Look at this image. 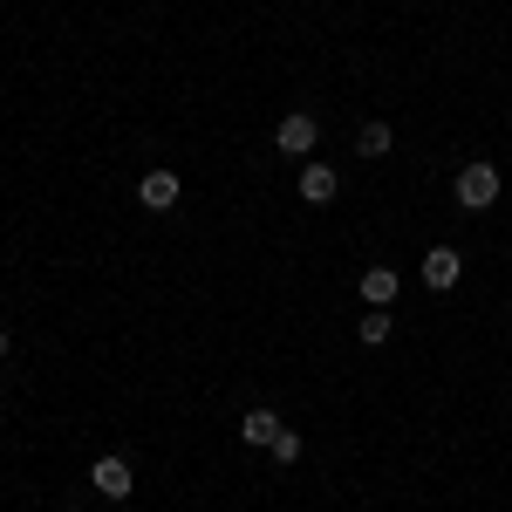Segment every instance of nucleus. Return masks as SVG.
I'll return each instance as SVG.
<instances>
[{
  "mask_svg": "<svg viewBox=\"0 0 512 512\" xmlns=\"http://www.w3.org/2000/svg\"><path fill=\"white\" fill-rule=\"evenodd\" d=\"M458 205H465V212H492V205H499V164H465V171H458Z\"/></svg>",
  "mask_w": 512,
  "mask_h": 512,
  "instance_id": "obj_1",
  "label": "nucleus"
},
{
  "mask_svg": "<svg viewBox=\"0 0 512 512\" xmlns=\"http://www.w3.org/2000/svg\"><path fill=\"white\" fill-rule=\"evenodd\" d=\"M274 144L287 151V158H308L321 144V123L308 117V110H294V117H280V130H274Z\"/></svg>",
  "mask_w": 512,
  "mask_h": 512,
  "instance_id": "obj_2",
  "label": "nucleus"
},
{
  "mask_svg": "<svg viewBox=\"0 0 512 512\" xmlns=\"http://www.w3.org/2000/svg\"><path fill=\"white\" fill-rule=\"evenodd\" d=\"M458 274H465L458 246H431V253H424V287H437V294H451V287H458Z\"/></svg>",
  "mask_w": 512,
  "mask_h": 512,
  "instance_id": "obj_3",
  "label": "nucleus"
},
{
  "mask_svg": "<svg viewBox=\"0 0 512 512\" xmlns=\"http://www.w3.org/2000/svg\"><path fill=\"white\" fill-rule=\"evenodd\" d=\"M89 485H96L103 499H130V458H96V465H89Z\"/></svg>",
  "mask_w": 512,
  "mask_h": 512,
  "instance_id": "obj_4",
  "label": "nucleus"
},
{
  "mask_svg": "<svg viewBox=\"0 0 512 512\" xmlns=\"http://www.w3.org/2000/svg\"><path fill=\"white\" fill-rule=\"evenodd\" d=\"M287 431V424H280L274 410H267V403H260V410H246V417H239V437H246V444H274V437Z\"/></svg>",
  "mask_w": 512,
  "mask_h": 512,
  "instance_id": "obj_5",
  "label": "nucleus"
},
{
  "mask_svg": "<svg viewBox=\"0 0 512 512\" xmlns=\"http://www.w3.org/2000/svg\"><path fill=\"white\" fill-rule=\"evenodd\" d=\"M137 198H144L151 212H171V205H178V178H171V171H151V178L137 185Z\"/></svg>",
  "mask_w": 512,
  "mask_h": 512,
  "instance_id": "obj_6",
  "label": "nucleus"
},
{
  "mask_svg": "<svg viewBox=\"0 0 512 512\" xmlns=\"http://www.w3.org/2000/svg\"><path fill=\"white\" fill-rule=\"evenodd\" d=\"M362 301H369V308H390L396 301V274L390 267H369V274H362Z\"/></svg>",
  "mask_w": 512,
  "mask_h": 512,
  "instance_id": "obj_7",
  "label": "nucleus"
},
{
  "mask_svg": "<svg viewBox=\"0 0 512 512\" xmlns=\"http://www.w3.org/2000/svg\"><path fill=\"white\" fill-rule=\"evenodd\" d=\"M301 198H308V205H328V198H335V171H328V164H308V171H301Z\"/></svg>",
  "mask_w": 512,
  "mask_h": 512,
  "instance_id": "obj_8",
  "label": "nucleus"
},
{
  "mask_svg": "<svg viewBox=\"0 0 512 512\" xmlns=\"http://www.w3.org/2000/svg\"><path fill=\"white\" fill-rule=\"evenodd\" d=\"M355 158H390V123H362V137H355Z\"/></svg>",
  "mask_w": 512,
  "mask_h": 512,
  "instance_id": "obj_9",
  "label": "nucleus"
},
{
  "mask_svg": "<svg viewBox=\"0 0 512 512\" xmlns=\"http://www.w3.org/2000/svg\"><path fill=\"white\" fill-rule=\"evenodd\" d=\"M390 328H396V321L383 315V308H376V315H362V342L376 349V342H390Z\"/></svg>",
  "mask_w": 512,
  "mask_h": 512,
  "instance_id": "obj_10",
  "label": "nucleus"
},
{
  "mask_svg": "<svg viewBox=\"0 0 512 512\" xmlns=\"http://www.w3.org/2000/svg\"><path fill=\"white\" fill-rule=\"evenodd\" d=\"M267 451H274L280 465H294V458H301V431H280L274 444H267Z\"/></svg>",
  "mask_w": 512,
  "mask_h": 512,
  "instance_id": "obj_11",
  "label": "nucleus"
},
{
  "mask_svg": "<svg viewBox=\"0 0 512 512\" xmlns=\"http://www.w3.org/2000/svg\"><path fill=\"white\" fill-rule=\"evenodd\" d=\"M0 362H7V328H0Z\"/></svg>",
  "mask_w": 512,
  "mask_h": 512,
  "instance_id": "obj_12",
  "label": "nucleus"
}]
</instances>
